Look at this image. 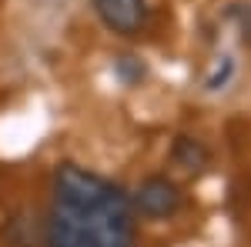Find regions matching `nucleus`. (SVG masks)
I'll use <instances>...</instances> for the list:
<instances>
[{
    "label": "nucleus",
    "instance_id": "nucleus-3",
    "mask_svg": "<svg viewBox=\"0 0 251 247\" xmlns=\"http://www.w3.org/2000/svg\"><path fill=\"white\" fill-rule=\"evenodd\" d=\"M94 7L100 20L107 23V30H114L121 37H134L148 17L144 0H94Z\"/></svg>",
    "mask_w": 251,
    "mask_h": 247
},
{
    "label": "nucleus",
    "instance_id": "nucleus-7",
    "mask_svg": "<svg viewBox=\"0 0 251 247\" xmlns=\"http://www.w3.org/2000/svg\"><path fill=\"white\" fill-rule=\"evenodd\" d=\"M114 70H117V77L124 80V84H137L141 77H144V64L137 57H121L114 64Z\"/></svg>",
    "mask_w": 251,
    "mask_h": 247
},
{
    "label": "nucleus",
    "instance_id": "nucleus-5",
    "mask_svg": "<svg viewBox=\"0 0 251 247\" xmlns=\"http://www.w3.org/2000/svg\"><path fill=\"white\" fill-rule=\"evenodd\" d=\"M37 217H30L27 210H20L17 217L7 224V244L10 247H37L44 244V224H34Z\"/></svg>",
    "mask_w": 251,
    "mask_h": 247
},
{
    "label": "nucleus",
    "instance_id": "nucleus-1",
    "mask_svg": "<svg viewBox=\"0 0 251 247\" xmlns=\"http://www.w3.org/2000/svg\"><path fill=\"white\" fill-rule=\"evenodd\" d=\"M44 247H137L131 197L100 174L64 164L54 174Z\"/></svg>",
    "mask_w": 251,
    "mask_h": 247
},
{
    "label": "nucleus",
    "instance_id": "nucleus-2",
    "mask_svg": "<svg viewBox=\"0 0 251 247\" xmlns=\"http://www.w3.org/2000/svg\"><path fill=\"white\" fill-rule=\"evenodd\" d=\"M134 210H141L144 217H171L181 207V190L174 187L168 177H148L131 197Z\"/></svg>",
    "mask_w": 251,
    "mask_h": 247
},
{
    "label": "nucleus",
    "instance_id": "nucleus-8",
    "mask_svg": "<svg viewBox=\"0 0 251 247\" xmlns=\"http://www.w3.org/2000/svg\"><path fill=\"white\" fill-rule=\"evenodd\" d=\"M231 74H234V60L231 57H221V67L208 77V90H221V87L231 80Z\"/></svg>",
    "mask_w": 251,
    "mask_h": 247
},
{
    "label": "nucleus",
    "instance_id": "nucleus-6",
    "mask_svg": "<svg viewBox=\"0 0 251 247\" xmlns=\"http://www.w3.org/2000/svg\"><path fill=\"white\" fill-rule=\"evenodd\" d=\"M228 17L234 20V27H238L241 40L251 47V3H234L231 10H228Z\"/></svg>",
    "mask_w": 251,
    "mask_h": 247
},
{
    "label": "nucleus",
    "instance_id": "nucleus-4",
    "mask_svg": "<svg viewBox=\"0 0 251 247\" xmlns=\"http://www.w3.org/2000/svg\"><path fill=\"white\" fill-rule=\"evenodd\" d=\"M171 157L177 167H184V171H191V174H201L208 167V160H211L208 147L201 140H194V137H177L171 147Z\"/></svg>",
    "mask_w": 251,
    "mask_h": 247
}]
</instances>
